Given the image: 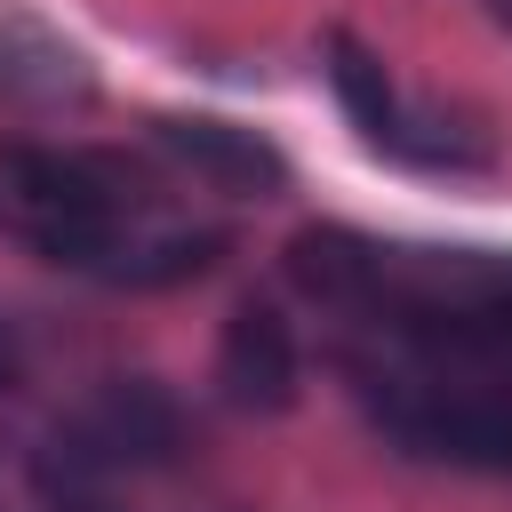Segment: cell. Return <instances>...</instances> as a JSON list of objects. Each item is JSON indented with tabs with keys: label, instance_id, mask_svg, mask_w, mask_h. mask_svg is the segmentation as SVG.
Instances as JSON below:
<instances>
[{
	"label": "cell",
	"instance_id": "obj_1",
	"mask_svg": "<svg viewBox=\"0 0 512 512\" xmlns=\"http://www.w3.org/2000/svg\"><path fill=\"white\" fill-rule=\"evenodd\" d=\"M280 264L320 312H352L416 352H512V256L496 248H392L352 224H304Z\"/></svg>",
	"mask_w": 512,
	"mask_h": 512
},
{
	"label": "cell",
	"instance_id": "obj_2",
	"mask_svg": "<svg viewBox=\"0 0 512 512\" xmlns=\"http://www.w3.org/2000/svg\"><path fill=\"white\" fill-rule=\"evenodd\" d=\"M376 432L424 464L512 480V392L440 384V376H360Z\"/></svg>",
	"mask_w": 512,
	"mask_h": 512
},
{
	"label": "cell",
	"instance_id": "obj_3",
	"mask_svg": "<svg viewBox=\"0 0 512 512\" xmlns=\"http://www.w3.org/2000/svg\"><path fill=\"white\" fill-rule=\"evenodd\" d=\"M112 472H168L192 456V416L168 384L152 376H104L72 416H64Z\"/></svg>",
	"mask_w": 512,
	"mask_h": 512
},
{
	"label": "cell",
	"instance_id": "obj_4",
	"mask_svg": "<svg viewBox=\"0 0 512 512\" xmlns=\"http://www.w3.org/2000/svg\"><path fill=\"white\" fill-rule=\"evenodd\" d=\"M216 400L240 416H288L304 400V344L280 304L240 296L216 328Z\"/></svg>",
	"mask_w": 512,
	"mask_h": 512
},
{
	"label": "cell",
	"instance_id": "obj_5",
	"mask_svg": "<svg viewBox=\"0 0 512 512\" xmlns=\"http://www.w3.org/2000/svg\"><path fill=\"white\" fill-rule=\"evenodd\" d=\"M152 144L176 168H192L208 192H224V200H280L288 192V152L264 128H240L224 112H160Z\"/></svg>",
	"mask_w": 512,
	"mask_h": 512
},
{
	"label": "cell",
	"instance_id": "obj_6",
	"mask_svg": "<svg viewBox=\"0 0 512 512\" xmlns=\"http://www.w3.org/2000/svg\"><path fill=\"white\" fill-rule=\"evenodd\" d=\"M0 96L32 104V112H72L96 96V72L64 32H48L32 8L0 0Z\"/></svg>",
	"mask_w": 512,
	"mask_h": 512
},
{
	"label": "cell",
	"instance_id": "obj_7",
	"mask_svg": "<svg viewBox=\"0 0 512 512\" xmlns=\"http://www.w3.org/2000/svg\"><path fill=\"white\" fill-rule=\"evenodd\" d=\"M24 480H32V496H40V512H128V472H112L72 424H56V432H40L32 440V456H24Z\"/></svg>",
	"mask_w": 512,
	"mask_h": 512
},
{
	"label": "cell",
	"instance_id": "obj_8",
	"mask_svg": "<svg viewBox=\"0 0 512 512\" xmlns=\"http://www.w3.org/2000/svg\"><path fill=\"white\" fill-rule=\"evenodd\" d=\"M224 256V232L200 224V232H152V240H128V224L96 248L88 280H112V288H184L200 280L208 264Z\"/></svg>",
	"mask_w": 512,
	"mask_h": 512
},
{
	"label": "cell",
	"instance_id": "obj_9",
	"mask_svg": "<svg viewBox=\"0 0 512 512\" xmlns=\"http://www.w3.org/2000/svg\"><path fill=\"white\" fill-rule=\"evenodd\" d=\"M320 56H328V88H336L344 120H352V128H360L376 152H392V144H400L408 104H400V88H392L384 56H376L360 32H328V40H320Z\"/></svg>",
	"mask_w": 512,
	"mask_h": 512
},
{
	"label": "cell",
	"instance_id": "obj_10",
	"mask_svg": "<svg viewBox=\"0 0 512 512\" xmlns=\"http://www.w3.org/2000/svg\"><path fill=\"white\" fill-rule=\"evenodd\" d=\"M24 384V344H16V328L0 320V392H16Z\"/></svg>",
	"mask_w": 512,
	"mask_h": 512
},
{
	"label": "cell",
	"instance_id": "obj_11",
	"mask_svg": "<svg viewBox=\"0 0 512 512\" xmlns=\"http://www.w3.org/2000/svg\"><path fill=\"white\" fill-rule=\"evenodd\" d=\"M480 8H488V16H496V24L512 32V0H480Z\"/></svg>",
	"mask_w": 512,
	"mask_h": 512
}]
</instances>
